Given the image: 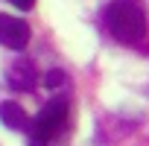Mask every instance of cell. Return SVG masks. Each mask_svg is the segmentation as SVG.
Instances as JSON below:
<instances>
[{
  "mask_svg": "<svg viewBox=\"0 0 149 146\" xmlns=\"http://www.w3.org/2000/svg\"><path fill=\"white\" fill-rule=\"evenodd\" d=\"M6 82H9V88H15V91H32L35 82H38V73H35L32 61L18 58V61L9 67V73H6Z\"/></svg>",
  "mask_w": 149,
  "mask_h": 146,
  "instance_id": "obj_4",
  "label": "cell"
},
{
  "mask_svg": "<svg viewBox=\"0 0 149 146\" xmlns=\"http://www.w3.org/2000/svg\"><path fill=\"white\" fill-rule=\"evenodd\" d=\"M0 44L9 50H24L29 44V24L15 18V15L0 12Z\"/></svg>",
  "mask_w": 149,
  "mask_h": 146,
  "instance_id": "obj_3",
  "label": "cell"
},
{
  "mask_svg": "<svg viewBox=\"0 0 149 146\" xmlns=\"http://www.w3.org/2000/svg\"><path fill=\"white\" fill-rule=\"evenodd\" d=\"M9 3H12L15 9H24V12H26V9H32V6H35V0H9Z\"/></svg>",
  "mask_w": 149,
  "mask_h": 146,
  "instance_id": "obj_7",
  "label": "cell"
},
{
  "mask_svg": "<svg viewBox=\"0 0 149 146\" xmlns=\"http://www.w3.org/2000/svg\"><path fill=\"white\" fill-rule=\"evenodd\" d=\"M61 82H64V70H50L47 76H44V85L47 88H58Z\"/></svg>",
  "mask_w": 149,
  "mask_h": 146,
  "instance_id": "obj_6",
  "label": "cell"
},
{
  "mask_svg": "<svg viewBox=\"0 0 149 146\" xmlns=\"http://www.w3.org/2000/svg\"><path fill=\"white\" fill-rule=\"evenodd\" d=\"M67 99H50L41 111H38V117L32 120V129H29V134H32V143L35 146H44V143H50V140H56L64 129H67Z\"/></svg>",
  "mask_w": 149,
  "mask_h": 146,
  "instance_id": "obj_2",
  "label": "cell"
},
{
  "mask_svg": "<svg viewBox=\"0 0 149 146\" xmlns=\"http://www.w3.org/2000/svg\"><path fill=\"white\" fill-rule=\"evenodd\" d=\"M0 123L12 131H29V117L18 102H0Z\"/></svg>",
  "mask_w": 149,
  "mask_h": 146,
  "instance_id": "obj_5",
  "label": "cell"
},
{
  "mask_svg": "<svg viewBox=\"0 0 149 146\" xmlns=\"http://www.w3.org/2000/svg\"><path fill=\"white\" fill-rule=\"evenodd\" d=\"M105 29L120 44H140L146 35V15L137 0H111L105 9Z\"/></svg>",
  "mask_w": 149,
  "mask_h": 146,
  "instance_id": "obj_1",
  "label": "cell"
},
{
  "mask_svg": "<svg viewBox=\"0 0 149 146\" xmlns=\"http://www.w3.org/2000/svg\"><path fill=\"white\" fill-rule=\"evenodd\" d=\"M44 146H47V143H44Z\"/></svg>",
  "mask_w": 149,
  "mask_h": 146,
  "instance_id": "obj_8",
  "label": "cell"
}]
</instances>
